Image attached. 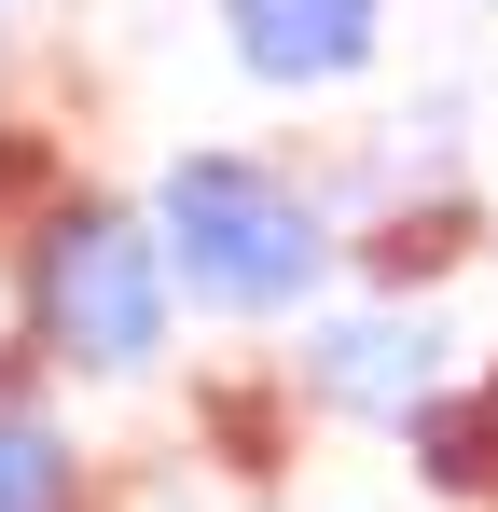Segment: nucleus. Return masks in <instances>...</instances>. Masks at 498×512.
Masks as SVG:
<instances>
[{
    "label": "nucleus",
    "instance_id": "f257e3e1",
    "mask_svg": "<svg viewBox=\"0 0 498 512\" xmlns=\"http://www.w3.org/2000/svg\"><path fill=\"white\" fill-rule=\"evenodd\" d=\"M153 236L180 263V291L194 305H222V319H277V305H305L319 291V208L291 194L277 167H249V153H180L153 180Z\"/></svg>",
    "mask_w": 498,
    "mask_h": 512
},
{
    "label": "nucleus",
    "instance_id": "39448f33",
    "mask_svg": "<svg viewBox=\"0 0 498 512\" xmlns=\"http://www.w3.org/2000/svg\"><path fill=\"white\" fill-rule=\"evenodd\" d=\"M0 512H83L70 443H56L42 416H0Z\"/></svg>",
    "mask_w": 498,
    "mask_h": 512
},
{
    "label": "nucleus",
    "instance_id": "f03ea898",
    "mask_svg": "<svg viewBox=\"0 0 498 512\" xmlns=\"http://www.w3.org/2000/svg\"><path fill=\"white\" fill-rule=\"evenodd\" d=\"M28 291H42V346H56L70 374H153L166 305H180V263H166L153 222L70 208V222L42 236V263H28Z\"/></svg>",
    "mask_w": 498,
    "mask_h": 512
},
{
    "label": "nucleus",
    "instance_id": "20e7f679",
    "mask_svg": "<svg viewBox=\"0 0 498 512\" xmlns=\"http://www.w3.org/2000/svg\"><path fill=\"white\" fill-rule=\"evenodd\" d=\"M305 374H319L332 402H360V416H415L429 374H443V346H429V319H332L305 346Z\"/></svg>",
    "mask_w": 498,
    "mask_h": 512
},
{
    "label": "nucleus",
    "instance_id": "7ed1b4c3",
    "mask_svg": "<svg viewBox=\"0 0 498 512\" xmlns=\"http://www.w3.org/2000/svg\"><path fill=\"white\" fill-rule=\"evenodd\" d=\"M249 84H346L374 56V0H222Z\"/></svg>",
    "mask_w": 498,
    "mask_h": 512
}]
</instances>
